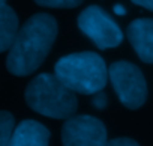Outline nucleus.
Here are the masks:
<instances>
[{
	"instance_id": "1",
	"label": "nucleus",
	"mask_w": 153,
	"mask_h": 146,
	"mask_svg": "<svg viewBox=\"0 0 153 146\" xmlns=\"http://www.w3.org/2000/svg\"><path fill=\"white\" fill-rule=\"evenodd\" d=\"M57 36V23L48 14L30 17L18 30L6 57L11 74L24 77L35 72L50 53Z\"/></svg>"
},
{
	"instance_id": "2",
	"label": "nucleus",
	"mask_w": 153,
	"mask_h": 146,
	"mask_svg": "<svg viewBox=\"0 0 153 146\" xmlns=\"http://www.w3.org/2000/svg\"><path fill=\"white\" fill-rule=\"evenodd\" d=\"M56 77L74 94L95 95L101 92L108 79L102 57L92 51L74 53L62 57L54 66Z\"/></svg>"
},
{
	"instance_id": "3",
	"label": "nucleus",
	"mask_w": 153,
	"mask_h": 146,
	"mask_svg": "<svg viewBox=\"0 0 153 146\" xmlns=\"http://www.w3.org/2000/svg\"><path fill=\"white\" fill-rule=\"evenodd\" d=\"M26 103L39 115L54 119H69L76 112V97L56 74H39L26 88Z\"/></svg>"
},
{
	"instance_id": "4",
	"label": "nucleus",
	"mask_w": 153,
	"mask_h": 146,
	"mask_svg": "<svg viewBox=\"0 0 153 146\" xmlns=\"http://www.w3.org/2000/svg\"><path fill=\"white\" fill-rule=\"evenodd\" d=\"M108 79L125 107L135 110L144 104L147 98V85L138 66L123 60L114 62L108 69Z\"/></svg>"
},
{
	"instance_id": "5",
	"label": "nucleus",
	"mask_w": 153,
	"mask_h": 146,
	"mask_svg": "<svg viewBox=\"0 0 153 146\" xmlns=\"http://www.w3.org/2000/svg\"><path fill=\"white\" fill-rule=\"evenodd\" d=\"M78 27L102 50L117 47L123 39L119 26L99 6L86 8L78 17Z\"/></svg>"
},
{
	"instance_id": "6",
	"label": "nucleus",
	"mask_w": 153,
	"mask_h": 146,
	"mask_svg": "<svg viewBox=\"0 0 153 146\" xmlns=\"http://www.w3.org/2000/svg\"><path fill=\"white\" fill-rule=\"evenodd\" d=\"M63 146H105L107 130L93 116H72L62 128Z\"/></svg>"
},
{
	"instance_id": "7",
	"label": "nucleus",
	"mask_w": 153,
	"mask_h": 146,
	"mask_svg": "<svg viewBox=\"0 0 153 146\" xmlns=\"http://www.w3.org/2000/svg\"><path fill=\"white\" fill-rule=\"evenodd\" d=\"M128 39L138 57L146 63H153V20L138 18L128 27Z\"/></svg>"
},
{
	"instance_id": "8",
	"label": "nucleus",
	"mask_w": 153,
	"mask_h": 146,
	"mask_svg": "<svg viewBox=\"0 0 153 146\" xmlns=\"http://www.w3.org/2000/svg\"><path fill=\"white\" fill-rule=\"evenodd\" d=\"M50 131L39 122L26 119L14 130L9 146H48Z\"/></svg>"
},
{
	"instance_id": "9",
	"label": "nucleus",
	"mask_w": 153,
	"mask_h": 146,
	"mask_svg": "<svg viewBox=\"0 0 153 146\" xmlns=\"http://www.w3.org/2000/svg\"><path fill=\"white\" fill-rule=\"evenodd\" d=\"M18 30V17L14 9L6 3H0V53L12 47Z\"/></svg>"
},
{
	"instance_id": "10",
	"label": "nucleus",
	"mask_w": 153,
	"mask_h": 146,
	"mask_svg": "<svg viewBox=\"0 0 153 146\" xmlns=\"http://www.w3.org/2000/svg\"><path fill=\"white\" fill-rule=\"evenodd\" d=\"M14 127H15L14 116L9 112L2 110L0 112V146H9L15 130Z\"/></svg>"
},
{
	"instance_id": "11",
	"label": "nucleus",
	"mask_w": 153,
	"mask_h": 146,
	"mask_svg": "<svg viewBox=\"0 0 153 146\" xmlns=\"http://www.w3.org/2000/svg\"><path fill=\"white\" fill-rule=\"evenodd\" d=\"M41 6L47 8H75L83 3V0H35Z\"/></svg>"
},
{
	"instance_id": "12",
	"label": "nucleus",
	"mask_w": 153,
	"mask_h": 146,
	"mask_svg": "<svg viewBox=\"0 0 153 146\" xmlns=\"http://www.w3.org/2000/svg\"><path fill=\"white\" fill-rule=\"evenodd\" d=\"M105 146H140V145H138L135 140H131V139L122 137V139H114V140L107 142Z\"/></svg>"
},
{
	"instance_id": "13",
	"label": "nucleus",
	"mask_w": 153,
	"mask_h": 146,
	"mask_svg": "<svg viewBox=\"0 0 153 146\" xmlns=\"http://www.w3.org/2000/svg\"><path fill=\"white\" fill-rule=\"evenodd\" d=\"M93 104H95L98 109H104V107L107 106V97H105L102 92H98V94H95Z\"/></svg>"
},
{
	"instance_id": "14",
	"label": "nucleus",
	"mask_w": 153,
	"mask_h": 146,
	"mask_svg": "<svg viewBox=\"0 0 153 146\" xmlns=\"http://www.w3.org/2000/svg\"><path fill=\"white\" fill-rule=\"evenodd\" d=\"M135 5H140L149 11H153V0H132Z\"/></svg>"
},
{
	"instance_id": "15",
	"label": "nucleus",
	"mask_w": 153,
	"mask_h": 146,
	"mask_svg": "<svg viewBox=\"0 0 153 146\" xmlns=\"http://www.w3.org/2000/svg\"><path fill=\"white\" fill-rule=\"evenodd\" d=\"M114 11H116V14L125 15V9H123V6H120V5H116V6H114Z\"/></svg>"
},
{
	"instance_id": "16",
	"label": "nucleus",
	"mask_w": 153,
	"mask_h": 146,
	"mask_svg": "<svg viewBox=\"0 0 153 146\" xmlns=\"http://www.w3.org/2000/svg\"><path fill=\"white\" fill-rule=\"evenodd\" d=\"M0 3H5V0H0Z\"/></svg>"
}]
</instances>
